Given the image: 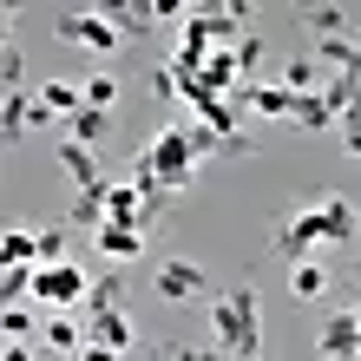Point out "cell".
<instances>
[{
	"label": "cell",
	"mask_w": 361,
	"mask_h": 361,
	"mask_svg": "<svg viewBox=\"0 0 361 361\" xmlns=\"http://www.w3.org/2000/svg\"><path fill=\"white\" fill-rule=\"evenodd\" d=\"M315 355H322V361H355V355H361V315H355V302L335 309L329 322H322V335H315Z\"/></svg>",
	"instance_id": "cell-7"
},
{
	"label": "cell",
	"mask_w": 361,
	"mask_h": 361,
	"mask_svg": "<svg viewBox=\"0 0 361 361\" xmlns=\"http://www.w3.org/2000/svg\"><path fill=\"white\" fill-rule=\"evenodd\" d=\"M295 125H302V132H329V125H342V112H335L322 92H302L295 99Z\"/></svg>",
	"instance_id": "cell-16"
},
{
	"label": "cell",
	"mask_w": 361,
	"mask_h": 361,
	"mask_svg": "<svg viewBox=\"0 0 361 361\" xmlns=\"http://www.w3.org/2000/svg\"><path fill=\"white\" fill-rule=\"evenodd\" d=\"M0 329H7V342H27V335H33V329H47V322H39V309H27V302H7Z\"/></svg>",
	"instance_id": "cell-21"
},
{
	"label": "cell",
	"mask_w": 361,
	"mask_h": 361,
	"mask_svg": "<svg viewBox=\"0 0 361 361\" xmlns=\"http://www.w3.org/2000/svg\"><path fill=\"white\" fill-rule=\"evenodd\" d=\"M158 190H138L132 178H112L105 184V224H132V230H152V217H158Z\"/></svg>",
	"instance_id": "cell-5"
},
{
	"label": "cell",
	"mask_w": 361,
	"mask_h": 361,
	"mask_svg": "<svg viewBox=\"0 0 361 361\" xmlns=\"http://www.w3.org/2000/svg\"><path fill=\"white\" fill-rule=\"evenodd\" d=\"M322 289H329V269L315 263V257L309 263H289V295H295V302H315Z\"/></svg>",
	"instance_id": "cell-18"
},
{
	"label": "cell",
	"mask_w": 361,
	"mask_h": 361,
	"mask_svg": "<svg viewBox=\"0 0 361 361\" xmlns=\"http://www.w3.org/2000/svg\"><path fill=\"white\" fill-rule=\"evenodd\" d=\"M145 237H152V230H132V224H105L92 243H99L112 263H138V257H145Z\"/></svg>",
	"instance_id": "cell-13"
},
{
	"label": "cell",
	"mask_w": 361,
	"mask_h": 361,
	"mask_svg": "<svg viewBox=\"0 0 361 361\" xmlns=\"http://www.w3.org/2000/svg\"><path fill=\"white\" fill-rule=\"evenodd\" d=\"M164 361H217V348H184V342H178V348L164 355Z\"/></svg>",
	"instance_id": "cell-30"
},
{
	"label": "cell",
	"mask_w": 361,
	"mask_h": 361,
	"mask_svg": "<svg viewBox=\"0 0 361 361\" xmlns=\"http://www.w3.org/2000/svg\"><path fill=\"white\" fill-rule=\"evenodd\" d=\"M39 105H47V112L66 125L79 105H86V86H66V79H47V86H39Z\"/></svg>",
	"instance_id": "cell-15"
},
{
	"label": "cell",
	"mask_w": 361,
	"mask_h": 361,
	"mask_svg": "<svg viewBox=\"0 0 361 361\" xmlns=\"http://www.w3.org/2000/svg\"><path fill=\"white\" fill-rule=\"evenodd\" d=\"M105 20H112V27L132 39V33H152L158 20H152V7H105Z\"/></svg>",
	"instance_id": "cell-23"
},
{
	"label": "cell",
	"mask_w": 361,
	"mask_h": 361,
	"mask_svg": "<svg viewBox=\"0 0 361 361\" xmlns=\"http://www.w3.org/2000/svg\"><path fill=\"white\" fill-rule=\"evenodd\" d=\"M112 99H118V79H112V73H92V79H86V105L112 112Z\"/></svg>",
	"instance_id": "cell-26"
},
{
	"label": "cell",
	"mask_w": 361,
	"mask_h": 361,
	"mask_svg": "<svg viewBox=\"0 0 361 361\" xmlns=\"http://www.w3.org/2000/svg\"><path fill=\"white\" fill-rule=\"evenodd\" d=\"M178 13L190 20V7H184V0H152V20H178Z\"/></svg>",
	"instance_id": "cell-29"
},
{
	"label": "cell",
	"mask_w": 361,
	"mask_h": 361,
	"mask_svg": "<svg viewBox=\"0 0 361 361\" xmlns=\"http://www.w3.org/2000/svg\"><path fill=\"white\" fill-rule=\"evenodd\" d=\"M355 283H361V250H355Z\"/></svg>",
	"instance_id": "cell-34"
},
{
	"label": "cell",
	"mask_w": 361,
	"mask_h": 361,
	"mask_svg": "<svg viewBox=\"0 0 361 361\" xmlns=\"http://www.w3.org/2000/svg\"><path fill=\"white\" fill-rule=\"evenodd\" d=\"M53 158H59V171H66L79 190H105V184H112V178L99 171V152H92V145H73V138H59V152H53Z\"/></svg>",
	"instance_id": "cell-10"
},
{
	"label": "cell",
	"mask_w": 361,
	"mask_h": 361,
	"mask_svg": "<svg viewBox=\"0 0 361 361\" xmlns=\"http://www.w3.org/2000/svg\"><path fill=\"white\" fill-rule=\"evenodd\" d=\"M79 361H118V348H99V342H86V355Z\"/></svg>",
	"instance_id": "cell-31"
},
{
	"label": "cell",
	"mask_w": 361,
	"mask_h": 361,
	"mask_svg": "<svg viewBox=\"0 0 361 361\" xmlns=\"http://www.w3.org/2000/svg\"><path fill=\"white\" fill-rule=\"evenodd\" d=\"M86 342H92V329H86V315H47V329H39V348L47 355H59V361H73V355H86Z\"/></svg>",
	"instance_id": "cell-8"
},
{
	"label": "cell",
	"mask_w": 361,
	"mask_h": 361,
	"mask_svg": "<svg viewBox=\"0 0 361 361\" xmlns=\"http://www.w3.org/2000/svg\"><path fill=\"white\" fill-rule=\"evenodd\" d=\"M322 217H329V243H342V250L361 243V204H348V197H322Z\"/></svg>",
	"instance_id": "cell-12"
},
{
	"label": "cell",
	"mask_w": 361,
	"mask_h": 361,
	"mask_svg": "<svg viewBox=\"0 0 361 361\" xmlns=\"http://www.w3.org/2000/svg\"><path fill=\"white\" fill-rule=\"evenodd\" d=\"M309 27L322 39H348V7H309Z\"/></svg>",
	"instance_id": "cell-24"
},
{
	"label": "cell",
	"mask_w": 361,
	"mask_h": 361,
	"mask_svg": "<svg viewBox=\"0 0 361 361\" xmlns=\"http://www.w3.org/2000/svg\"><path fill=\"white\" fill-rule=\"evenodd\" d=\"M0 361H33V348H27V342H7V355H0Z\"/></svg>",
	"instance_id": "cell-32"
},
{
	"label": "cell",
	"mask_w": 361,
	"mask_h": 361,
	"mask_svg": "<svg viewBox=\"0 0 361 361\" xmlns=\"http://www.w3.org/2000/svg\"><path fill=\"white\" fill-rule=\"evenodd\" d=\"M158 295H164V302H197V295H204V269L190 257L158 263Z\"/></svg>",
	"instance_id": "cell-11"
},
{
	"label": "cell",
	"mask_w": 361,
	"mask_h": 361,
	"mask_svg": "<svg viewBox=\"0 0 361 361\" xmlns=\"http://www.w3.org/2000/svg\"><path fill=\"white\" fill-rule=\"evenodd\" d=\"M355 361H361V355H355Z\"/></svg>",
	"instance_id": "cell-35"
},
{
	"label": "cell",
	"mask_w": 361,
	"mask_h": 361,
	"mask_svg": "<svg viewBox=\"0 0 361 361\" xmlns=\"http://www.w3.org/2000/svg\"><path fill=\"white\" fill-rule=\"evenodd\" d=\"M230 53H237V66H243V79H250V73L263 66V39H257V33H243L237 47H230Z\"/></svg>",
	"instance_id": "cell-27"
},
{
	"label": "cell",
	"mask_w": 361,
	"mask_h": 361,
	"mask_svg": "<svg viewBox=\"0 0 361 361\" xmlns=\"http://www.w3.org/2000/svg\"><path fill=\"white\" fill-rule=\"evenodd\" d=\"M0 257L7 263H27V269H39V230H7V237H0Z\"/></svg>",
	"instance_id": "cell-20"
},
{
	"label": "cell",
	"mask_w": 361,
	"mask_h": 361,
	"mask_svg": "<svg viewBox=\"0 0 361 361\" xmlns=\"http://www.w3.org/2000/svg\"><path fill=\"white\" fill-rule=\"evenodd\" d=\"M348 152H355V158H361V125H355V132H348Z\"/></svg>",
	"instance_id": "cell-33"
},
{
	"label": "cell",
	"mask_w": 361,
	"mask_h": 361,
	"mask_svg": "<svg viewBox=\"0 0 361 361\" xmlns=\"http://www.w3.org/2000/svg\"><path fill=\"white\" fill-rule=\"evenodd\" d=\"M197 164L204 158L190 152V132H184V118H178V125H158V132L138 145L132 184L138 190H158V197H164V190H190V184H197Z\"/></svg>",
	"instance_id": "cell-1"
},
{
	"label": "cell",
	"mask_w": 361,
	"mask_h": 361,
	"mask_svg": "<svg viewBox=\"0 0 361 361\" xmlns=\"http://www.w3.org/2000/svg\"><path fill=\"white\" fill-rule=\"evenodd\" d=\"M86 295H92V276L79 269V263H39V276H33V309L66 315V309H86Z\"/></svg>",
	"instance_id": "cell-3"
},
{
	"label": "cell",
	"mask_w": 361,
	"mask_h": 361,
	"mask_svg": "<svg viewBox=\"0 0 361 361\" xmlns=\"http://www.w3.org/2000/svg\"><path fill=\"white\" fill-rule=\"evenodd\" d=\"M210 335H217V355H237V361H257L263 348V295L257 283H237L210 302Z\"/></svg>",
	"instance_id": "cell-2"
},
{
	"label": "cell",
	"mask_w": 361,
	"mask_h": 361,
	"mask_svg": "<svg viewBox=\"0 0 361 361\" xmlns=\"http://www.w3.org/2000/svg\"><path fill=\"white\" fill-rule=\"evenodd\" d=\"M59 39H66V47H79V53H118V27H112V20H105V7H73V13H59V27H53Z\"/></svg>",
	"instance_id": "cell-4"
},
{
	"label": "cell",
	"mask_w": 361,
	"mask_h": 361,
	"mask_svg": "<svg viewBox=\"0 0 361 361\" xmlns=\"http://www.w3.org/2000/svg\"><path fill=\"white\" fill-rule=\"evenodd\" d=\"M105 132H112V112H99V105H79V112L66 118V138H73V145H92V152H99Z\"/></svg>",
	"instance_id": "cell-14"
},
{
	"label": "cell",
	"mask_w": 361,
	"mask_h": 361,
	"mask_svg": "<svg viewBox=\"0 0 361 361\" xmlns=\"http://www.w3.org/2000/svg\"><path fill=\"white\" fill-rule=\"evenodd\" d=\"M39 263H66V230H39Z\"/></svg>",
	"instance_id": "cell-28"
},
{
	"label": "cell",
	"mask_w": 361,
	"mask_h": 361,
	"mask_svg": "<svg viewBox=\"0 0 361 361\" xmlns=\"http://www.w3.org/2000/svg\"><path fill=\"white\" fill-rule=\"evenodd\" d=\"M33 276H39V269L7 263V269H0V295H7V302H27V295H33Z\"/></svg>",
	"instance_id": "cell-22"
},
{
	"label": "cell",
	"mask_w": 361,
	"mask_h": 361,
	"mask_svg": "<svg viewBox=\"0 0 361 361\" xmlns=\"http://www.w3.org/2000/svg\"><path fill=\"white\" fill-rule=\"evenodd\" d=\"M329 243V217H322V204H309V210H295V217L276 230V250H283L289 263H309L315 250Z\"/></svg>",
	"instance_id": "cell-6"
},
{
	"label": "cell",
	"mask_w": 361,
	"mask_h": 361,
	"mask_svg": "<svg viewBox=\"0 0 361 361\" xmlns=\"http://www.w3.org/2000/svg\"><path fill=\"white\" fill-rule=\"evenodd\" d=\"M118 295H125V283H118V276H99V283H92V295H86V315H112V309H118Z\"/></svg>",
	"instance_id": "cell-25"
},
{
	"label": "cell",
	"mask_w": 361,
	"mask_h": 361,
	"mask_svg": "<svg viewBox=\"0 0 361 361\" xmlns=\"http://www.w3.org/2000/svg\"><path fill=\"white\" fill-rule=\"evenodd\" d=\"M276 86L302 99V92H322L329 79H322V66H315V59H289V66H283V79H276Z\"/></svg>",
	"instance_id": "cell-19"
},
{
	"label": "cell",
	"mask_w": 361,
	"mask_h": 361,
	"mask_svg": "<svg viewBox=\"0 0 361 361\" xmlns=\"http://www.w3.org/2000/svg\"><path fill=\"white\" fill-rule=\"evenodd\" d=\"M86 329H92V342H99V348H118V355L132 348V322H125L118 309H112V315H86Z\"/></svg>",
	"instance_id": "cell-17"
},
{
	"label": "cell",
	"mask_w": 361,
	"mask_h": 361,
	"mask_svg": "<svg viewBox=\"0 0 361 361\" xmlns=\"http://www.w3.org/2000/svg\"><path fill=\"white\" fill-rule=\"evenodd\" d=\"M230 105H237V112H257V118H276V125H295V92H283V86H257V79H250Z\"/></svg>",
	"instance_id": "cell-9"
}]
</instances>
